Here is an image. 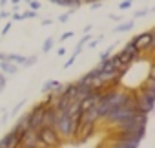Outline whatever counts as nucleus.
I'll return each mask as SVG.
<instances>
[{
    "instance_id": "f257e3e1",
    "label": "nucleus",
    "mask_w": 155,
    "mask_h": 148,
    "mask_svg": "<svg viewBox=\"0 0 155 148\" xmlns=\"http://www.w3.org/2000/svg\"><path fill=\"white\" fill-rule=\"evenodd\" d=\"M53 128L58 133V137H64V139H68V137H71L75 133L73 119L68 115V112H57V121H55V126Z\"/></svg>"
},
{
    "instance_id": "f03ea898",
    "label": "nucleus",
    "mask_w": 155,
    "mask_h": 148,
    "mask_svg": "<svg viewBox=\"0 0 155 148\" xmlns=\"http://www.w3.org/2000/svg\"><path fill=\"white\" fill-rule=\"evenodd\" d=\"M37 139L42 146H48V148H55L60 143V137L53 126H40L37 130Z\"/></svg>"
},
{
    "instance_id": "7ed1b4c3",
    "label": "nucleus",
    "mask_w": 155,
    "mask_h": 148,
    "mask_svg": "<svg viewBox=\"0 0 155 148\" xmlns=\"http://www.w3.org/2000/svg\"><path fill=\"white\" fill-rule=\"evenodd\" d=\"M135 44V48L142 53L146 49H153V42H155V37H153V31H146V33H140L139 37H135L131 40Z\"/></svg>"
},
{
    "instance_id": "20e7f679",
    "label": "nucleus",
    "mask_w": 155,
    "mask_h": 148,
    "mask_svg": "<svg viewBox=\"0 0 155 148\" xmlns=\"http://www.w3.org/2000/svg\"><path fill=\"white\" fill-rule=\"evenodd\" d=\"M0 69H2L4 75H15V73L18 71L17 64H13L9 60H0Z\"/></svg>"
},
{
    "instance_id": "39448f33",
    "label": "nucleus",
    "mask_w": 155,
    "mask_h": 148,
    "mask_svg": "<svg viewBox=\"0 0 155 148\" xmlns=\"http://www.w3.org/2000/svg\"><path fill=\"white\" fill-rule=\"evenodd\" d=\"M122 51L130 57V60H131V62H133V60H137V59H139V55H140V51L135 48V44H133V42H128V44L122 48Z\"/></svg>"
},
{
    "instance_id": "423d86ee",
    "label": "nucleus",
    "mask_w": 155,
    "mask_h": 148,
    "mask_svg": "<svg viewBox=\"0 0 155 148\" xmlns=\"http://www.w3.org/2000/svg\"><path fill=\"white\" fill-rule=\"evenodd\" d=\"M6 60H9L13 64H24L26 57L24 55H18V53H6Z\"/></svg>"
},
{
    "instance_id": "0eeeda50",
    "label": "nucleus",
    "mask_w": 155,
    "mask_h": 148,
    "mask_svg": "<svg viewBox=\"0 0 155 148\" xmlns=\"http://www.w3.org/2000/svg\"><path fill=\"white\" fill-rule=\"evenodd\" d=\"M58 84H60L58 81H48V82H44V86H42V92H44V93H49V92H53V90H55Z\"/></svg>"
},
{
    "instance_id": "6e6552de",
    "label": "nucleus",
    "mask_w": 155,
    "mask_h": 148,
    "mask_svg": "<svg viewBox=\"0 0 155 148\" xmlns=\"http://www.w3.org/2000/svg\"><path fill=\"white\" fill-rule=\"evenodd\" d=\"M131 28H133V22L130 20V22H122V24H119L113 31H115V33H122V31H130Z\"/></svg>"
},
{
    "instance_id": "1a4fd4ad",
    "label": "nucleus",
    "mask_w": 155,
    "mask_h": 148,
    "mask_svg": "<svg viewBox=\"0 0 155 148\" xmlns=\"http://www.w3.org/2000/svg\"><path fill=\"white\" fill-rule=\"evenodd\" d=\"M53 44H55V39H53V37H48V39L44 40V46H42V51H44V53H48V51H49V49L53 48Z\"/></svg>"
},
{
    "instance_id": "9d476101",
    "label": "nucleus",
    "mask_w": 155,
    "mask_h": 148,
    "mask_svg": "<svg viewBox=\"0 0 155 148\" xmlns=\"http://www.w3.org/2000/svg\"><path fill=\"white\" fill-rule=\"evenodd\" d=\"M20 15H22V18H37V11H33V9L24 11V13H20Z\"/></svg>"
},
{
    "instance_id": "9b49d317",
    "label": "nucleus",
    "mask_w": 155,
    "mask_h": 148,
    "mask_svg": "<svg viewBox=\"0 0 155 148\" xmlns=\"http://www.w3.org/2000/svg\"><path fill=\"white\" fill-rule=\"evenodd\" d=\"M35 62H37V57H26V60H24V64H22V66H24V68H28V66H33Z\"/></svg>"
},
{
    "instance_id": "f8f14e48",
    "label": "nucleus",
    "mask_w": 155,
    "mask_h": 148,
    "mask_svg": "<svg viewBox=\"0 0 155 148\" xmlns=\"http://www.w3.org/2000/svg\"><path fill=\"white\" fill-rule=\"evenodd\" d=\"M28 4H29V8H31L33 11H38V9H40V2H38V0H29Z\"/></svg>"
},
{
    "instance_id": "ddd939ff",
    "label": "nucleus",
    "mask_w": 155,
    "mask_h": 148,
    "mask_svg": "<svg viewBox=\"0 0 155 148\" xmlns=\"http://www.w3.org/2000/svg\"><path fill=\"white\" fill-rule=\"evenodd\" d=\"M6 75H4V73L2 71H0V92H4V88H6Z\"/></svg>"
},
{
    "instance_id": "4468645a",
    "label": "nucleus",
    "mask_w": 155,
    "mask_h": 148,
    "mask_svg": "<svg viewBox=\"0 0 155 148\" xmlns=\"http://www.w3.org/2000/svg\"><path fill=\"white\" fill-rule=\"evenodd\" d=\"M111 49H113V46H111V48H108V49H106V51H104V53L101 55V60H106V59H108V57L111 55Z\"/></svg>"
},
{
    "instance_id": "2eb2a0df",
    "label": "nucleus",
    "mask_w": 155,
    "mask_h": 148,
    "mask_svg": "<svg viewBox=\"0 0 155 148\" xmlns=\"http://www.w3.org/2000/svg\"><path fill=\"white\" fill-rule=\"evenodd\" d=\"M119 8H120V9H128V8H131V2H128V0H122V2L119 4Z\"/></svg>"
},
{
    "instance_id": "dca6fc26",
    "label": "nucleus",
    "mask_w": 155,
    "mask_h": 148,
    "mask_svg": "<svg viewBox=\"0 0 155 148\" xmlns=\"http://www.w3.org/2000/svg\"><path fill=\"white\" fill-rule=\"evenodd\" d=\"M146 15H148V9H140V11L135 13V18H140V17H146Z\"/></svg>"
},
{
    "instance_id": "f3484780",
    "label": "nucleus",
    "mask_w": 155,
    "mask_h": 148,
    "mask_svg": "<svg viewBox=\"0 0 155 148\" xmlns=\"http://www.w3.org/2000/svg\"><path fill=\"white\" fill-rule=\"evenodd\" d=\"M71 9H73V8H71ZM68 18H69V11H68V13H64V15H60V17H58V20H60V22H68Z\"/></svg>"
},
{
    "instance_id": "a211bd4d",
    "label": "nucleus",
    "mask_w": 155,
    "mask_h": 148,
    "mask_svg": "<svg viewBox=\"0 0 155 148\" xmlns=\"http://www.w3.org/2000/svg\"><path fill=\"white\" fill-rule=\"evenodd\" d=\"M9 29H11V22H8V24L4 26V29H2V35H8V33H9Z\"/></svg>"
},
{
    "instance_id": "6ab92c4d",
    "label": "nucleus",
    "mask_w": 155,
    "mask_h": 148,
    "mask_svg": "<svg viewBox=\"0 0 155 148\" xmlns=\"http://www.w3.org/2000/svg\"><path fill=\"white\" fill-rule=\"evenodd\" d=\"M111 148H128V146H126V144H122L120 141H117V139H115V144H113Z\"/></svg>"
},
{
    "instance_id": "aec40b11",
    "label": "nucleus",
    "mask_w": 155,
    "mask_h": 148,
    "mask_svg": "<svg viewBox=\"0 0 155 148\" xmlns=\"http://www.w3.org/2000/svg\"><path fill=\"white\" fill-rule=\"evenodd\" d=\"M8 17H11V13H8L6 9H2V11H0V18H2V20H4V18H8Z\"/></svg>"
},
{
    "instance_id": "412c9836",
    "label": "nucleus",
    "mask_w": 155,
    "mask_h": 148,
    "mask_svg": "<svg viewBox=\"0 0 155 148\" xmlns=\"http://www.w3.org/2000/svg\"><path fill=\"white\" fill-rule=\"evenodd\" d=\"M101 6H102V2H91V4H90V8H91V9H99Z\"/></svg>"
},
{
    "instance_id": "4be33fe9",
    "label": "nucleus",
    "mask_w": 155,
    "mask_h": 148,
    "mask_svg": "<svg viewBox=\"0 0 155 148\" xmlns=\"http://www.w3.org/2000/svg\"><path fill=\"white\" fill-rule=\"evenodd\" d=\"M22 106H24V101H20V103H18V104H17V106L13 108V113H17V112H18V110L22 108Z\"/></svg>"
},
{
    "instance_id": "5701e85b",
    "label": "nucleus",
    "mask_w": 155,
    "mask_h": 148,
    "mask_svg": "<svg viewBox=\"0 0 155 148\" xmlns=\"http://www.w3.org/2000/svg\"><path fill=\"white\" fill-rule=\"evenodd\" d=\"M11 17H13V20H24L20 13H15V15H11Z\"/></svg>"
},
{
    "instance_id": "b1692460",
    "label": "nucleus",
    "mask_w": 155,
    "mask_h": 148,
    "mask_svg": "<svg viewBox=\"0 0 155 148\" xmlns=\"http://www.w3.org/2000/svg\"><path fill=\"white\" fill-rule=\"evenodd\" d=\"M73 62H75V57H71V59H69V60H68V62L64 64V68H69V66H71Z\"/></svg>"
},
{
    "instance_id": "393cba45",
    "label": "nucleus",
    "mask_w": 155,
    "mask_h": 148,
    "mask_svg": "<svg viewBox=\"0 0 155 148\" xmlns=\"http://www.w3.org/2000/svg\"><path fill=\"white\" fill-rule=\"evenodd\" d=\"M69 37H73V33H71V31H68V33H64V35H62V40H66V39H69Z\"/></svg>"
},
{
    "instance_id": "a878e982",
    "label": "nucleus",
    "mask_w": 155,
    "mask_h": 148,
    "mask_svg": "<svg viewBox=\"0 0 155 148\" xmlns=\"http://www.w3.org/2000/svg\"><path fill=\"white\" fill-rule=\"evenodd\" d=\"M88 40H90V35H86V37H84V39H82V40H81V42H79V44H81V46H84V44H86V42H88Z\"/></svg>"
},
{
    "instance_id": "bb28decb",
    "label": "nucleus",
    "mask_w": 155,
    "mask_h": 148,
    "mask_svg": "<svg viewBox=\"0 0 155 148\" xmlns=\"http://www.w3.org/2000/svg\"><path fill=\"white\" fill-rule=\"evenodd\" d=\"M77 6H82V4H88V0H75Z\"/></svg>"
},
{
    "instance_id": "cd10ccee",
    "label": "nucleus",
    "mask_w": 155,
    "mask_h": 148,
    "mask_svg": "<svg viewBox=\"0 0 155 148\" xmlns=\"http://www.w3.org/2000/svg\"><path fill=\"white\" fill-rule=\"evenodd\" d=\"M0 6H2V8H6V6H8V0H0Z\"/></svg>"
},
{
    "instance_id": "c85d7f7f",
    "label": "nucleus",
    "mask_w": 155,
    "mask_h": 148,
    "mask_svg": "<svg viewBox=\"0 0 155 148\" xmlns=\"http://www.w3.org/2000/svg\"><path fill=\"white\" fill-rule=\"evenodd\" d=\"M20 2H22V0H11V4H13V6H18Z\"/></svg>"
},
{
    "instance_id": "c756f323",
    "label": "nucleus",
    "mask_w": 155,
    "mask_h": 148,
    "mask_svg": "<svg viewBox=\"0 0 155 148\" xmlns=\"http://www.w3.org/2000/svg\"><path fill=\"white\" fill-rule=\"evenodd\" d=\"M0 60H6V53H2V51H0Z\"/></svg>"
},
{
    "instance_id": "7c9ffc66",
    "label": "nucleus",
    "mask_w": 155,
    "mask_h": 148,
    "mask_svg": "<svg viewBox=\"0 0 155 148\" xmlns=\"http://www.w3.org/2000/svg\"><path fill=\"white\" fill-rule=\"evenodd\" d=\"M90 2H102V0H88V4H90Z\"/></svg>"
},
{
    "instance_id": "2f4dec72",
    "label": "nucleus",
    "mask_w": 155,
    "mask_h": 148,
    "mask_svg": "<svg viewBox=\"0 0 155 148\" xmlns=\"http://www.w3.org/2000/svg\"><path fill=\"white\" fill-rule=\"evenodd\" d=\"M22 148H38V146H22Z\"/></svg>"
},
{
    "instance_id": "473e14b6",
    "label": "nucleus",
    "mask_w": 155,
    "mask_h": 148,
    "mask_svg": "<svg viewBox=\"0 0 155 148\" xmlns=\"http://www.w3.org/2000/svg\"><path fill=\"white\" fill-rule=\"evenodd\" d=\"M22 2H26V4H28V2H29V0H22Z\"/></svg>"
}]
</instances>
